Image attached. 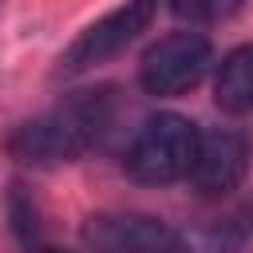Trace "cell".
Here are the masks:
<instances>
[{
	"instance_id": "9c48e42d",
	"label": "cell",
	"mask_w": 253,
	"mask_h": 253,
	"mask_svg": "<svg viewBox=\"0 0 253 253\" xmlns=\"http://www.w3.org/2000/svg\"><path fill=\"white\" fill-rule=\"evenodd\" d=\"M40 253H67V249H40Z\"/></svg>"
},
{
	"instance_id": "6da1fadb",
	"label": "cell",
	"mask_w": 253,
	"mask_h": 253,
	"mask_svg": "<svg viewBox=\"0 0 253 253\" xmlns=\"http://www.w3.org/2000/svg\"><path fill=\"white\" fill-rule=\"evenodd\" d=\"M103 103H107V91L75 99L51 115H40V119L16 126L8 138V154L24 166H59V162L79 158L87 146L99 142V134L107 126Z\"/></svg>"
},
{
	"instance_id": "5b68a950",
	"label": "cell",
	"mask_w": 253,
	"mask_h": 253,
	"mask_svg": "<svg viewBox=\"0 0 253 253\" xmlns=\"http://www.w3.org/2000/svg\"><path fill=\"white\" fill-rule=\"evenodd\" d=\"M249 170V138L237 126H210L206 134H198V154L190 166V178L198 186V194L206 198H221L229 190L241 186Z\"/></svg>"
},
{
	"instance_id": "7a4b0ae2",
	"label": "cell",
	"mask_w": 253,
	"mask_h": 253,
	"mask_svg": "<svg viewBox=\"0 0 253 253\" xmlns=\"http://www.w3.org/2000/svg\"><path fill=\"white\" fill-rule=\"evenodd\" d=\"M198 126L186 115L162 111L146 119L126 150V174L146 186H170L178 178H190L194 154H198Z\"/></svg>"
},
{
	"instance_id": "8992f818",
	"label": "cell",
	"mask_w": 253,
	"mask_h": 253,
	"mask_svg": "<svg viewBox=\"0 0 253 253\" xmlns=\"http://www.w3.org/2000/svg\"><path fill=\"white\" fill-rule=\"evenodd\" d=\"M95 253H186L182 237L146 213H99L83 229Z\"/></svg>"
},
{
	"instance_id": "277c9868",
	"label": "cell",
	"mask_w": 253,
	"mask_h": 253,
	"mask_svg": "<svg viewBox=\"0 0 253 253\" xmlns=\"http://www.w3.org/2000/svg\"><path fill=\"white\" fill-rule=\"evenodd\" d=\"M158 0H126L123 8L107 12L103 20H95L87 32H79V40L67 47L63 55V71H87L111 55H119L126 43L138 40V32H146V24L154 20Z\"/></svg>"
},
{
	"instance_id": "ba28073f",
	"label": "cell",
	"mask_w": 253,
	"mask_h": 253,
	"mask_svg": "<svg viewBox=\"0 0 253 253\" xmlns=\"http://www.w3.org/2000/svg\"><path fill=\"white\" fill-rule=\"evenodd\" d=\"M241 8V0H170V12L190 24H221Z\"/></svg>"
},
{
	"instance_id": "3957f363",
	"label": "cell",
	"mask_w": 253,
	"mask_h": 253,
	"mask_svg": "<svg viewBox=\"0 0 253 253\" xmlns=\"http://www.w3.org/2000/svg\"><path fill=\"white\" fill-rule=\"evenodd\" d=\"M210 59H213V51H210L206 36H198V32H170L158 43H150L142 63H138L142 91L146 95H182V91H190L206 75Z\"/></svg>"
},
{
	"instance_id": "52a82bcc",
	"label": "cell",
	"mask_w": 253,
	"mask_h": 253,
	"mask_svg": "<svg viewBox=\"0 0 253 253\" xmlns=\"http://www.w3.org/2000/svg\"><path fill=\"white\" fill-rule=\"evenodd\" d=\"M213 99L229 115L253 111V43H245L221 59L217 79H213Z\"/></svg>"
}]
</instances>
